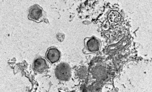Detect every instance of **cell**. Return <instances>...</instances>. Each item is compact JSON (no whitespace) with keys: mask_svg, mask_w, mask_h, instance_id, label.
<instances>
[{"mask_svg":"<svg viewBox=\"0 0 152 92\" xmlns=\"http://www.w3.org/2000/svg\"><path fill=\"white\" fill-rule=\"evenodd\" d=\"M32 68L35 72L42 73L47 71L48 68V66L46 61L44 58H38L34 61Z\"/></svg>","mask_w":152,"mask_h":92,"instance_id":"5","label":"cell"},{"mask_svg":"<svg viewBox=\"0 0 152 92\" xmlns=\"http://www.w3.org/2000/svg\"><path fill=\"white\" fill-rule=\"evenodd\" d=\"M101 41L96 37L86 38L84 40L83 53L85 54L96 53L101 49Z\"/></svg>","mask_w":152,"mask_h":92,"instance_id":"1","label":"cell"},{"mask_svg":"<svg viewBox=\"0 0 152 92\" xmlns=\"http://www.w3.org/2000/svg\"><path fill=\"white\" fill-rule=\"evenodd\" d=\"M61 57V53L59 49L53 47L48 49L45 55L47 60L52 64L55 63L59 61Z\"/></svg>","mask_w":152,"mask_h":92,"instance_id":"4","label":"cell"},{"mask_svg":"<svg viewBox=\"0 0 152 92\" xmlns=\"http://www.w3.org/2000/svg\"><path fill=\"white\" fill-rule=\"evenodd\" d=\"M121 17L118 12L115 11H111L108 15V20L111 25H115L119 23L121 20Z\"/></svg>","mask_w":152,"mask_h":92,"instance_id":"6","label":"cell"},{"mask_svg":"<svg viewBox=\"0 0 152 92\" xmlns=\"http://www.w3.org/2000/svg\"><path fill=\"white\" fill-rule=\"evenodd\" d=\"M56 75L57 78L61 81H67L71 76L70 67L67 64H60L56 69Z\"/></svg>","mask_w":152,"mask_h":92,"instance_id":"3","label":"cell"},{"mask_svg":"<svg viewBox=\"0 0 152 92\" xmlns=\"http://www.w3.org/2000/svg\"><path fill=\"white\" fill-rule=\"evenodd\" d=\"M45 17V12L39 6L35 5L31 7L28 15V18L36 22H41Z\"/></svg>","mask_w":152,"mask_h":92,"instance_id":"2","label":"cell"}]
</instances>
